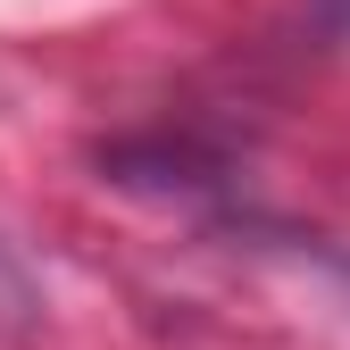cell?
<instances>
[{
  "mask_svg": "<svg viewBox=\"0 0 350 350\" xmlns=\"http://www.w3.org/2000/svg\"><path fill=\"white\" fill-rule=\"evenodd\" d=\"M325 17H334V25H350V0H325Z\"/></svg>",
  "mask_w": 350,
  "mask_h": 350,
  "instance_id": "cell-1",
  "label": "cell"
}]
</instances>
